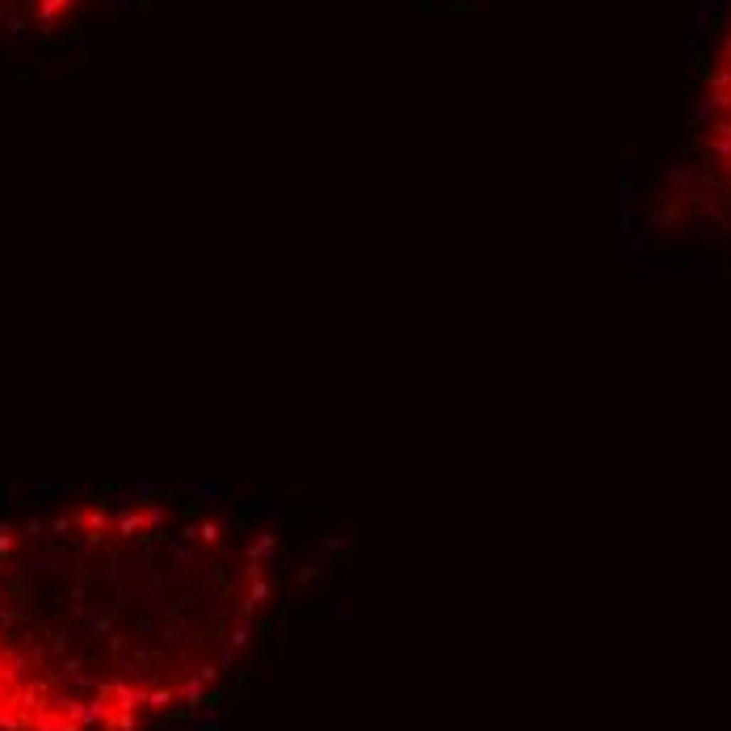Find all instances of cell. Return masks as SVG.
<instances>
[{
    "label": "cell",
    "instance_id": "2",
    "mask_svg": "<svg viewBox=\"0 0 731 731\" xmlns=\"http://www.w3.org/2000/svg\"><path fill=\"white\" fill-rule=\"evenodd\" d=\"M97 0H0V43L46 38L80 21Z\"/></svg>",
    "mask_w": 731,
    "mask_h": 731
},
{
    "label": "cell",
    "instance_id": "1",
    "mask_svg": "<svg viewBox=\"0 0 731 731\" xmlns=\"http://www.w3.org/2000/svg\"><path fill=\"white\" fill-rule=\"evenodd\" d=\"M282 547L228 508L97 492L0 517V731H173L270 631Z\"/></svg>",
    "mask_w": 731,
    "mask_h": 731
}]
</instances>
